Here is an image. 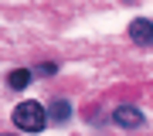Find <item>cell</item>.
<instances>
[{"label":"cell","mask_w":153,"mask_h":136,"mask_svg":"<svg viewBox=\"0 0 153 136\" xmlns=\"http://www.w3.org/2000/svg\"><path fill=\"white\" fill-rule=\"evenodd\" d=\"M112 119H116V126H123V129H140V126L146 123L136 106H119V109L112 112Z\"/></svg>","instance_id":"7a4b0ae2"},{"label":"cell","mask_w":153,"mask_h":136,"mask_svg":"<svg viewBox=\"0 0 153 136\" xmlns=\"http://www.w3.org/2000/svg\"><path fill=\"white\" fill-rule=\"evenodd\" d=\"M34 71H38V75H55V71H58V65H48V61H44V65H38Z\"/></svg>","instance_id":"8992f818"},{"label":"cell","mask_w":153,"mask_h":136,"mask_svg":"<svg viewBox=\"0 0 153 136\" xmlns=\"http://www.w3.org/2000/svg\"><path fill=\"white\" fill-rule=\"evenodd\" d=\"M14 126L24 133H41L48 126V112H44L41 102H21L14 109Z\"/></svg>","instance_id":"6da1fadb"},{"label":"cell","mask_w":153,"mask_h":136,"mask_svg":"<svg viewBox=\"0 0 153 136\" xmlns=\"http://www.w3.org/2000/svg\"><path fill=\"white\" fill-rule=\"evenodd\" d=\"M51 116H55V123H68V116H71V106L65 102V99H58V102H51Z\"/></svg>","instance_id":"5b68a950"},{"label":"cell","mask_w":153,"mask_h":136,"mask_svg":"<svg viewBox=\"0 0 153 136\" xmlns=\"http://www.w3.org/2000/svg\"><path fill=\"white\" fill-rule=\"evenodd\" d=\"M129 38L136 44H143V48H150V44H153V21H146V17L133 21L129 24Z\"/></svg>","instance_id":"3957f363"},{"label":"cell","mask_w":153,"mask_h":136,"mask_svg":"<svg viewBox=\"0 0 153 136\" xmlns=\"http://www.w3.org/2000/svg\"><path fill=\"white\" fill-rule=\"evenodd\" d=\"M31 78H34V71H31V68H14V71H7V88L21 92V88H27V85H31Z\"/></svg>","instance_id":"277c9868"}]
</instances>
